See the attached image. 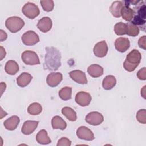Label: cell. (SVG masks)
Segmentation results:
<instances>
[{
  "mask_svg": "<svg viewBox=\"0 0 146 146\" xmlns=\"http://www.w3.org/2000/svg\"><path fill=\"white\" fill-rule=\"evenodd\" d=\"M145 42H146V36L145 35H144L139 39L138 44H139V47H140L144 50H145L146 49Z\"/></svg>",
  "mask_w": 146,
  "mask_h": 146,
  "instance_id": "obj_35",
  "label": "cell"
},
{
  "mask_svg": "<svg viewBox=\"0 0 146 146\" xmlns=\"http://www.w3.org/2000/svg\"><path fill=\"white\" fill-rule=\"evenodd\" d=\"M62 114L71 121H75L76 120L77 116L75 111L69 107H64L62 110Z\"/></svg>",
  "mask_w": 146,
  "mask_h": 146,
  "instance_id": "obj_26",
  "label": "cell"
},
{
  "mask_svg": "<svg viewBox=\"0 0 146 146\" xmlns=\"http://www.w3.org/2000/svg\"><path fill=\"white\" fill-rule=\"evenodd\" d=\"M94 53L95 55L99 58L105 56L108 52V46L104 40L97 43L94 47Z\"/></svg>",
  "mask_w": 146,
  "mask_h": 146,
  "instance_id": "obj_11",
  "label": "cell"
},
{
  "mask_svg": "<svg viewBox=\"0 0 146 146\" xmlns=\"http://www.w3.org/2000/svg\"><path fill=\"white\" fill-rule=\"evenodd\" d=\"M19 121L20 120L19 117L16 115H14L6 120L3 123V125L6 129L13 131L16 129L19 123Z\"/></svg>",
  "mask_w": 146,
  "mask_h": 146,
  "instance_id": "obj_17",
  "label": "cell"
},
{
  "mask_svg": "<svg viewBox=\"0 0 146 146\" xmlns=\"http://www.w3.org/2000/svg\"><path fill=\"white\" fill-rule=\"evenodd\" d=\"M32 78L29 73L23 72L17 78V83L19 87H25L30 83Z\"/></svg>",
  "mask_w": 146,
  "mask_h": 146,
  "instance_id": "obj_19",
  "label": "cell"
},
{
  "mask_svg": "<svg viewBox=\"0 0 146 146\" xmlns=\"http://www.w3.org/2000/svg\"><path fill=\"white\" fill-rule=\"evenodd\" d=\"M71 144V141L67 137H62L57 143L58 146H70Z\"/></svg>",
  "mask_w": 146,
  "mask_h": 146,
  "instance_id": "obj_33",
  "label": "cell"
},
{
  "mask_svg": "<svg viewBox=\"0 0 146 146\" xmlns=\"http://www.w3.org/2000/svg\"><path fill=\"white\" fill-rule=\"evenodd\" d=\"M5 70L9 75H15L19 71V66L15 61L10 60L6 62Z\"/></svg>",
  "mask_w": 146,
  "mask_h": 146,
  "instance_id": "obj_22",
  "label": "cell"
},
{
  "mask_svg": "<svg viewBox=\"0 0 146 146\" xmlns=\"http://www.w3.org/2000/svg\"><path fill=\"white\" fill-rule=\"evenodd\" d=\"M123 6V2L120 1H114L110 6V10L112 15L116 18L121 17V10Z\"/></svg>",
  "mask_w": 146,
  "mask_h": 146,
  "instance_id": "obj_20",
  "label": "cell"
},
{
  "mask_svg": "<svg viewBox=\"0 0 146 146\" xmlns=\"http://www.w3.org/2000/svg\"><path fill=\"white\" fill-rule=\"evenodd\" d=\"M115 46L116 49L120 52H125L130 47V42L128 38L120 37L116 39L115 42Z\"/></svg>",
  "mask_w": 146,
  "mask_h": 146,
  "instance_id": "obj_15",
  "label": "cell"
},
{
  "mask_svg": "<svg viewBox=\"0 0 146 146\" xmlns=\"http://www.w3.org/2000/svg\"><path fill=\"white\" fill-rule=\"evenodd\" d=\"M116 83V79L113 75H107L103 80L102 86L104 90H110L112 89Z\"/></svg>",
  "mask_w": 146,
  "mask_h": 146,
  "instance_id": "obj_23",
  "label": "cell"
},
{
  "mask_svg": "<svg viewBox=\"0 0 146 146\" xmlns=\"http://www.w3.org/2000/svg\"><path fill=\"white\" fill-rule=\"evenodd\" d=\"M6 56V51L2 46H1V60H2Z\"/></svg>",
  "mask_w": 146,
  "mask_h": 146,
  "instance_id": "obj_37",
  "label": "cell"
},
{
  "mask_svg": "<svg viewBox=\"0 0 146 146\" xmlns=\"http://www.w3.org/2000/svg\"><path fill=\"white\" fill-rule=\"evenodd\" d=\"M44 66L46 69L55 71L61 65V55L60 52L53 47H47Z\"/></svg>",
  "mask_w": 146,
  "mask_h": 146,
  "instance_id": "obj_1",
  "label": "cell"
},
{
  "mask_svg": "<svg viewBox=\"0 0 146 146\" xmlns=\"http://www.w3.org/2000/svg\"><path fill=\"white\" fill-rule=\"evenodd\" d=\"M135 14L133 20L131 22L136 25H145V5H140L136 8V11H134Z\"/></svg>",
  "mask_w": 146,
  "mask_h": 146,
  "instance_id": "obj_5",
  "label": "cell"
},
{
  "mask_svg": "<svg viewBox=\"0 0 146 146\" xmlns=\"http://www.w3.org/2000/svg\"><path fill=\"white\" fill-rule=\"evenodd\" d=\"M91 100L92 98L90 94L84 91H80L78 92L75 96L76 103L82 107L89 105Z\"/></svg>",
  "mask_w": 146,
  "mask_h": 146,
  "instance_id": "obj_10",
  "label": "cell"
},
{
  "mask_svg": "<svg viewBox=\"0 0 146 146\" xmlns=\"http://www.w3.org/2000/svg\"><path fill=\"white\" fill-rule=\"evenodd\" d=\"M86 121L92 125H100L104 120L103 115L96 111H93L88 113L85 118Z\"/></svg>",
  "mask_w": 146,
  "mask_h": 146,
  "instance_id": "obj_8",
  "label": "cell"
},
{
  "mask_svg": "<svg viewBox=\"0 0 146 146\" xmlns=\"http://www.w3.org/2000/svg\"><path fill=\"white\" fill-rule=\"evenodd\" d=\"M127 33L129 36L133 37L136 36L139 34V29L137 25H135L132 22L127 23Z\"/></svg>",
  "mask_w": 146,
  "mask_h": 146,
  "instance_id": "obj_30",
  "label": "cell"
},
{
  "mask_svg": "<svg viewBox=\"0 0 146 146\" xmlns=\"http://www.w3.org/2000/svg\"><path fill=\"white\" fill-rule=\"evenodd\" d=\"M52 21L48 17H44L41 18L38 22L37 27L43 33H47L52 27Z\"/></svg>",
  "mask_w": 146,
  "mask_h": 146,
  "instance_id": "obj_16",
  "label": "cell"
},
{
  "mask_svg": "<svg viewBox=\"0 0 146 146\" xmlns=\"http://www.w3.org/2000/svg\"><path fill=\"white\" fill-rule=\"evenodd\" d=\"M36 141L40 144H48L51 142L50 138L47 135V132L45 129H42L37 133L36 136Z\"/></svg>",
  "mask_w": 146,
  "mask_h": 146,
  "instance_id": "obj_25",
  "label": "cell"
},
{
  "mask_svg": "<svg viewBox=\"0 0 146 146\" xmlns=\"http://www.w3.org/2000/svg\"><path fill=\"white\" fill-rule=\"evenodd\" d=\"M38 123V121L27 120L25 121L21 129L22 133L26 135L31 134L37 128Z\"/></svg>",
  "mask_w": 146,
  "mask_h": 146,
  "instance_id": "obj_14",
  "label": "cell"
},
{
  "mask_svg": "<svg viewBox=\"0 0 146 146\" xmlns=\"http://www.w3.org/2000/svg\"><path fill=\"white\" fill-rule=\"evenodd\" d=\"M22 11L23 14L29 19H34L38 17L40 13L39 7L32 2H27L24 5Z\"/></svg>",
  "mask_w": 146,
  "mask_h": 146,
  "instance_id": "obj_4",
  "label": "cell"
},
{
  "mask_svg": "<svg viewBox=\"0 0 146 146\" xmlns=\"http://www.w3.org/2000/svg\"><path fill=\"white\" fill-rule=\"evenodd\" d=\"M88 74L92 78H98L103 74V68L98 64H91L87 68Z\"/></svg>",
  "mask_w": 146,
  "mask_h": 146,
  "instance_id": "obj_18",
  "label": "cell"
},
{
  "mask_svg": "<svg viewBox=\"0 0 146 146\" xmlns=\"http://www.w3.org/2000/svg\"><path fill=\"white\" fill-rule=\"evenodd\" d=\"M43 9L47 11H51L54 7V3L52 0H42L40 1Z\"/></svg>",
  "mask_w": 146,
  "mask_h": 146,
  "instance_id": "obj_31",
  "label": "cell"
},
{
  "mask_svg": "<svg viewBox=\"0 0 146 146\" xmlns=\"http://www.w3.org/2000/svg\"><path fill=\"white\" fill-rule=\"evenodd\" d=\"M22 61L27 65H36L40 64L39 57L36 52L33 51H25L22 54Z\"/></svg>",
  "mask_w": 146,
  "mask_h": 146,
  "instance_id": "obj_6",
  "label": "cell"
},
{
  "mask_svg": "<svg viewBox=\"0 0 146 146\" xmlns=\"http://www.w3.org/2000/svg\"><path fill=\"white\" fill-rule=\"evenodd\" d=\"M72 88L65 87L59 91V96L63 100H68L71 98Z\"/></svg>",
  "mask_w": 146,
  "mask_h": 146,
  "instance_id": "obj_29",
  "label": "cell"
},
{
  "mask_svg": "<svg viewBox=\"0 0 146 146\" xmlns=\"http://www.w3.org/2000/svg\"><path fill=\"white\" fill-rule=\"evenodd\" d=\"M141 59V55L140 52L134 49L127 55L126 59L123 63V67L128 72L133 71L138 66Z\"/></svg>",
  "mask_w": 146,
  "mask_h": 146,
  "instance_id": "obj_2",
  "label": "cell"
},
{
  "mask_svg": "<svg viewBox=\"0 0 146 146\" xmlns=\"http://www.w3.org/2000/svg\"><path fill=\"white\" fill-rule=\"evenodd\" d=\"M0 32H1V41L2 42L7 39V34L3 30H1Z\"/></svg>",
  "mask_w": 146,
  "mask_h": 146,
  "instance_id": "obj_36",
  "label": "cell"
},
{
  "mask_svg": "<svg viewBox=\"0 0 146 146\" xmlns=\"http://www.w3.org/2000/svg\"><path fill=\"white\" fill-rule=\"evenodd\" d=\"M22 43L26 46H33L39 42L38 35L34 31L29 30L25 33L21 38Z\"/></svg>",
  "mask_w": 146,
  "mask_h": 146,
  "instance_id": "obj_7",
  "label": "cell"
},
{
  "mask_svg": "<svg viewBox=\"0 0 146 146\" xmlns=\"http://www.w3.org/2000/svg\"><path fill=\"white\" fill-rule=\"evenodd\" d=\"M145 115H146V111L145 109L140 110L137 111L136 113V119L139 123L144 124L146 123Z\"/></svg>",
  "mask_w": 146,
  "mask_h": 146,
  "instance_id": "obj_32",
  "label": "cell"
},
{
  "mask_svg": "<svg viewBox=\"0 0 146 146\" xmlns=\"http://www.w3.org/2000/svg\"><path fill=\"white\" fill-rule=\"evenodd\" d=\"M62 79L63 75L60 72H51L48 75L46 82L49 86L55 87L61 82Z\"/></svg>",
  "mask_w": 146,
  "mask_h": 146,
  "instance_id": "obj_13",
  "label": "cell"
},
{
  "mask_svg": "<svg viewBox=\"0 0 146 146\" xmlns=\"http://www.w3.org/2000/svg\"><path fill=\"white\" fill-rule=\"evenodd\" d=\"M145 86H144L141 90V95L144 99H145Z\"/></svg>",
  "mask_w": 146,
  "mask_h": 146,
  "instance_id": "obj_38",
  "label": "cell"
},
{
  "mask_svg": "<svg viewBox=\"0 0 146 146\" xmlns=\"http://www.w3.org/2000/svg\"><path fill=\"white\" fill-rule=\"evenodd\" d=\"M24 25L25 22L23 20L16 16L8 18L5 22L6 27L13 33L19 31L23 27Z\"/></svg>",
  "mask_w": 146,
  "mask_h": 146,
  "instance_id": "obj_3",
  "label": "cell"
},
{
  "mask_svg": "<svg viewBox=\"0 0 146 146\" xmlns=\"http://www.w3.org/2000/svg\"><path fill=\"white\" fill-rule=\"evenodd\" d=\"M135 15L133 9L129 7V5H123L121 10V16L127 21H131Z\"/></svg>",
  "mask_w": 146,
  "mask_h": 146,
  "instance_id": "obj_21",
  "label": "cell"
},
{
  "mask_svg": "<svg viewBox=\"0 0 146 146\" xmlns=\"http://www.w3.org/2000/svg\"><path fill=\"white\" fill-rule=\"evenodd\" d=\"M114 31L117 35H123L127 33V25L123 22H118L114 26Z\"/></svg>",
  "mask_w": 146,
  "mask_h": 146,
  "instance_id": "obj_28",
  "label": "cell"
},
{
  "mask_svg": "<svg viewBox=\"0 0 146 146\" xmlns=\"http://www.w3.org/2000/svg\"><path fill=\"white\" fill-rule=\"evenodd\" d=\"M137 78L142 80H145L146 79V68L143 67L140 69L137 73Z\"/></svg>",
  "mask_w": 146,
  "mask_h": 146,
  "instance_id": "obj_34",
  "label": "cell"
},
{
  "mask_svg": "<svg viewBox=\"0 0 146 146\" xmlns=\"http://www.w3.org/2000/svg\"><path fill=\"white\" fill-rule=\"evenodd\" d=\"M76 135L78 138L87 141H91L95 139L93 132L85 126H81L77 129Z\"/></svg>",
  "mask_w": 146,
  "mask_h": 146,
  "instance_id": "obj_9",
  "label": "cell"
},
{
  "mask_svg": "<svg viewBox=\"0 0 146 146\" xmlns=\"http://www.w3.org/2000/svg\"><path fill=\"white\" fill-rule=\"evenodd\" d=\"M42 111V106L38 103H33L27 108V112L31 115H37L41 113Z\"/></svg>",
  "mask_w": 146,
  "mask_h": 146,
  "instance_id": "obj_27",
  "label": "cell"
},
{
  "mask_svg": "<svg viewBox=\"0 0 146 146\" xmlns=\"http://www.w3.org/2000/svg\"><path fill=\"white\" fill-rule=\"evenodd\" d=\"M69 75L74 81L79 84H85L87 83V79L86 74L82 71L78 70L72 71L70 72Z\"/></svg>",
  "mask_w": 146,
  "mask_h": 146,
  "instance_id": "obj_12",
  "label": "cell"
},
{
  "mask_svg": "<svg viewBox=\"0 0 146 146\" xmlns=\"http://www.w3.org/2000/svg\"><path fill=\"white\" fill-rule=\"evenodd\" d=\"M51 124L54 129H59L61 130H64L67 127L66 121L59 116H55L52 117Z\"/></svg>",
  "mask_w": 146,
  "mask_h": 146,
  "instance_id": "obj_24",
  "label": "cell"
}]
</instances>
